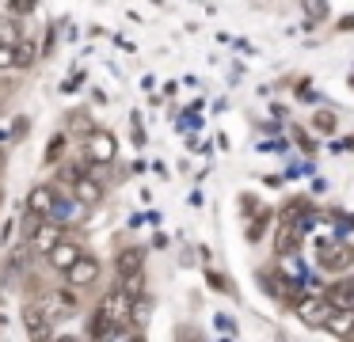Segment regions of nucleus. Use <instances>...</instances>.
I'll use <instances>...</instances> for the list:
<instances>
[{"mask_svg": "<svg viewBox=\"0 0 354 342\" xmlns=\"http://www.w3.org/2000/svg\"><path fill=\"white\" fill-rule=\"evenodd\" d=\"M293 312H297V319H301V323H305V327H313V331H316V327H328V319H331V312H335V304L328 301V293H324V296L305 293L297 304H293Z\"/></svg>", "mask_w": 354, "mask_h": 342, "instance_id": "f257e3e1", "label": "nucleus"}, {"mask_svg": "<svg viewBox=\"0 0 354 342\" xmlns=\"http://www.w3.org/2000/svg\"><path fill=\"white\" fill-rule=\"evenodd\" d=\"M95 312H103V316L115 323V334H118V331H122V323H130V316H133V296L118 285V289H111V293L103 296Z\"/></svg>", "mask_w": 354, "mask_h": 342, "instance_id": "f03ea898", "label": "nucleus"}, {"mask_svg": "<svg viewBox=\"0 0 354 342\" xmlns=\"http://www.w3.org/2000/svg\"><path fill=\"white\" fill-rule=\"evenodd\" d=\"M320 266H324V270H331V274L351 270V266H354V247L346 240H335V243L324 240L320 243Z\"/></svg>", "mask_w": 354, "mask_h": 342, "instance_id": "7ed1b4c3", "label": "nucleus"}, {"mask_svg": "<svg viewBox=\"0 0 354 342\" xmlns=\"http://www.w3.org/2000/svg\"><path fill=\"white\" fill-rule=\"evenodd\" d=\"M80 255H84V251H80V240H73V236H62V240H57L54 247L46 251V263L54 266L57 274H69L73 266H77Z\"/></svg>", "mask_w": 354, "mask_h": 342, "instance_id": "20e7f679", "label": "nucleus"}, {"mask_svg": "<svg viewBox=\"0 0 354 342\" xmlns=\"http://www.w3.org/2000/svg\"><path fill=\"white\" fill-rule=\"evenodd\" d=\"M84 152H88V160H92V164H111V160H115V152H118L115 133H107V129H92V133L84 137Z\"/></svg>", "mask_w": 354, "mask_h": 342, "instance_id": "39448f33", "label": "nucleus"}, {"mask_svg": "<svg viewBox=\"0 0 354 342\" xmlns=\"http://www.w3.org/2000/svg\"><path fill=\"white\" fill-rule=\"evenodd\" d=\"M77 289V285H73ZM73 289H54V293H42V308H46L50 319H62V316H73V312L80 308V296L73 293Z\"/></svg>", "mask_w": 354, "mask_h": 342, "instance_id": "423d86ee", "label": "nucleus"}, {"mask_svg": "<svg viewBox=\"0 0 354 342\" xmlns=\"http://www.w3.org/2000/svg\"><path fill=\"white\" fill-rule=\"evenodd\" d=\"M313 220H316V213H313V202H308V198H290V202H286L282 225H293L297 232H308Z\"/></svg>", "mask_w": 354, "mask_h": 342, "instance_id": "0eeeda50", "label": "nucleus"}, {"mask_svg": "<svg viewBox=\"0 0 354 342\" xmlns=\"http://www.w3.org/2000/svg\"><path fill=\"white\" fill-rule=\"evenodd\" d=\"M103 194H107V190H103V182L95 179V175H77V179H73V198H77L80 205H88V209H92V205H100L103 202Z\"/></svg>", "mask_w": 354, "mask_h": 342, "instance_id": "6e6552de", "label": "nucleus"}, {"mask_svg": "<svg viewBox=\"0 0 354 342\" xmlns=\"http://www.w3.org/2000/svg\"><path fill=\"white\" fill-rule=\"evenodd\" d=\"M57 190L54 187H35L31 194H27V213H35V217H54L57 209Z\"/></svg>", "mask_w": 354, "mask_h": 342, "instance_id": "1a4fd4ad", "label": "nucleus"}, {"mask_svg": "<svg viewBox=\"0 0 354 342\" xmlns=\"http://www.w3.org/2000/svg\"><path fill=\"white\" fill-rule=\"evenodd\" d=\"M69 285H77V289H88V285H95L100 281V258H92V255H80L77 258V266H73L69 274Z\"/></svg>", "mask_w": 354, "mask_h": 342, "instance_id": "9d476101", "label": "nucleus"}, {"mask_svg": "<svg viewBox=\"0 0 354 342\" xmlns=\"http://www.w3.org/2000/svg\"><path fill=\"white\" fill-rule=\"evenodd\" d=\"M24 327H27V334H31V339H46V334H50L46 308H42V304H27V308H24Z\"/></svg>", "mask_w": 354, "mask_h": 342, "instance_id": "9b49d317", "label": "nucleus"}, {"mask_svg": "<svg viewBox=\"0 0 354 342\" xmlns=\"http://www.w3.org/2000/svg\"><path fill=\"white\" fill-rule=\"evenodd\" d=\"M27 240H31L35 251H50L57 240H62V228H57V225H42V220H39V225L27 232Z\"/></svg>", "mask_w": 354, "mask_h": 342, "instance_id": "f8f14e48", "label": "nucleus"}, {"mask_svg": "<svg viewBox=\"0 0 354 342\" xmlns=\"http://www.w3.org/2000/svg\"><path fill=\"white\" fill-rule=\"evenodd\" d=\"M301 236H305V232H297L293 225H282V228H278V236H274V251H278L282 258L293 255V251L301 247Z\"/></svg>", "mask_w": 354, "mask_h": 342, "instance_id": "ddd939ff", "label": "nucleus"}, {"mask_svg": "<svg viewBox=\"0 0 354 342\" xmlns=\"http://www.w3.org/2000/svg\"><path fill=\"white\" fill-rule=\"evenodd\" d=\"M328 334H339V339H346V334H354V312L351 308H335L328 319V327H324Z\"/></svg>", "mask_w": 354, "mask_h": 342, "instance_id": "4468645a", "label": "nucleus"}, {"mask_svg": "<svg viewBox=\"0 0 354 342\" xmlns=\"http://www.w3.org/2000/svg\"><path fill=\"white\" fill-rule=\"evenodd\" d=\"M328 301L335 304V308H351V312H354V278L335 281V285L328 289Z\"/></svg>", "mask_w": 354, "mask_h": 342, "instance_id": "2eb2a0df", "label": "nucleus"}, {"mask_svg": "<svg viewBox=\"0 0 354 342\" xmlns=\"http://www.w3.org/2000/svg\"><path fill=\"white\" fill-rule=\"evenodd\" d=\"M35 61H39V46L31 38H19L16 42V68H31Z\"/></svg>", "mask_w": 354, "mask_h": 342, "instance_id": "dca6fc26", "label": "nucleus"}, {"mask_svg": "<svg viewBox=\"0 0 354 342\" xmlns=\"http://www.w3.org/2000/svg\"><path fill=\"white\" fill-rule=\"evenodd\" d=\"M19 38H24V30H19V19H12V12H8V15H0V42H4V46H16Z\"/></svg>", "mask_w": 354, "mask_h": 342, "instance_id": "f3484780", "label": "nucleus"}, {"mask_svg": "<svg viewBox=\"0 0 354 342\" xmlns=\"http://www.w3.org/2000/svg\"><path fill=\"white\" fill-rule=\"evenodd\" d=\"M301 8H305V15H308V27H313V23H324L331 15L328 0H301Z\"/></svg>", "mask_w": 354, "mask_h": 342, "instance_id": "a211bd4d", "label": "nucleus"}, {"mask_svg": "<svg viewBox=\"0 0 354 342\" xmlns=\"http://www.w3.org/2000/svg\"><path fill=\"white\" fill-rule=\"evenodd\" d=\"M313 129H316V133H324V137L335 133V129H339L335 111H316V114H313Z\"/></svg>", "mask_w": 354, "mask_h": 342, "instance_id": "6ab92c4d", "label": "nucleus"}, {"mask_svg": "<svg viewBox=\"0 0 354 342\" xmlns=\"http://www.w3.org/2000/svg\"><path fill=\"white\" fill-rule=\"evenodd\" d=\"M65 141H69V137H65V133H54V137H50V149H46V164H57V160H62V152H65Z\"/></svg>", "mask_w": 354, "mask_h": 342, "instance_id": "aec40b11", "label": "nucleus"}, {"mask_svg": "<svg viewBox=\"0 0 354 342\" xmlns=\"http://www.w3.org/2000/svg\"><path fill=\"white\" fill-rule=\"evenodd\" d=\"M267 213H255V220H252V225H248V240H252V243H259L263 240V228H267Z\"/></svg>", "mask_w": 354, "mask_h": 342, "instance_id": "412c9836", "label": "nucleus"}, {"mask_svg": "<svg viewBox=\"0 0 354 342\" xmlns=\"http://www.w3.org/2000/svg\"><path fill=\"white\" fill-rule=\"evenodd\" d=\"M12 68H16V46L0 42V73H12Z\"/></svg>", "mask_w": 354, "mask_h": 342, "instance_id": "4be33fe9", "label": "nucleus"}, {"mask_svg": "<svg viewBox=\"0 0 354 342\" xmlns=\"http://www.w3.org/2000/svg\"><path fill=\"white\" fill-rule=\"evenodd\" d=\"M69 129H73V133H80V137H88V133H92V122H88L84 118V114H69Z\"/></svg>", "mask_w": 354, "mask_h": 342, "instance_id": "5701e85b", "label": "nucleus"}, {"mask_svg": "<svg viewBox=\"0 0 354 342\" xmlns=\"http://www.w3.org/2000/svg\"><path fill=\"white\" fill-rule=\"evenodd\" d=\"M39 8V0H8V12L12 15H31Z\"/></svg>", "mask_w": 354, "mask_h": 342, "instance_id": "b1692460", "label": "nucleus"}, {"mask_svg": "<svg viewBox=\"0 0 354 342\" xmlns=\"http://www.w3.org/2000/svg\"><path fill=\"white\" fill-rule=\"evenodd\" d=\"M16 236H19V225H16V220H8V225H4V232H0V240L12 247V240H16Z\"/></svg>", "mask_w": 354, "mask_h": 342, "instance_id": "393cba45", "label": "nucleus"}, {"mask_svg": "<svg viewBox=\"0 0 354 342\" xmlns=\"http://www.w3.org/2000/svg\"><path fill=\"white\" fill-rule=\"evenodd\" d=\"M206 278H209V285H214V289H229V285H225V278H221V274H214V270H209Z\"/></svg>", "mask_w": 354, "mask_h": 342, "instance_id": "a878e982", "label": "nucleus"}, {"mask_svg": "<svg viewBox=\"0 0 354 342\" xmlns=\"http://www.w3.org/2000/svg\"><path fill=\"white\" fill-rule=\"evenodd\" d=\"M217 327H221V331H229V334H236V327H232L229 316H217Z\"/></svg>", "mask_w": 354, "mask_h": 342, "instance_id": "bb28decb", "label": "nucleus"}, {"mask_svg": "<svg viewBox=\"0 0 354 342\" xmlns=\"http://www.w3.org/2000/svg\"><path fill=\"white\" fill-rule=\"evenodd\" d=\"M339 30H354V15H346V19L339 23Z\"/></svg>", "mask_w": 354, "mask_h": 342, "instance_id": "cd10ccee", "label": "nucleus"}]
</instances>
